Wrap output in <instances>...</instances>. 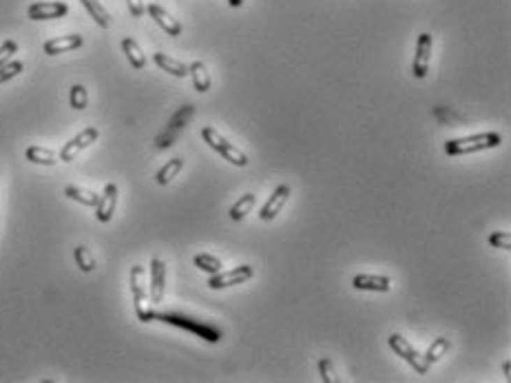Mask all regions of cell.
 I'll use <instances>...</instances> for the list:
<instances>
[{
    "label": "cell",
    "instance_id": "6da1fadb",
    "mask_svg": "<svg viewBox=\"0 0 511 383\" xmlns=\"http://www.w3.org/2000/svg\"><path fill=\"white\" fill-rule=\"evenodd\" d=\"M131 295H133V303H135V315L140 322L149 324L155 319V310H153V303H151V297H149V288H147V271H144V266H133L131 268Z\"/></svg>",
    "mask_w": 511,
    "mask_h": 383
},
{
    "label": "cell",
    "instance_id": "7a4b0ae2",
    "mask_svg": "<svg viewBox=\"0 0 511 383\" xmlns=\"http://www.w3.org/2000/svg\"><path fill=\"white\" fill-rule=\"evenodd\" d=\"M155 319H160L164 324H170V326H179L184 330H191V333L200 335L202 339L211 341V343H217L221 339V328L213 326V324H206V322H200V319H193V317H186V315H179V313H155Z\"/></svg>",
    "mask_w": 511,
    "mask_h": 383
},
{
    "label": "cell",
    "instance_id": "3957f363",
    "mask_svg": "<svg viewBox=\"0 0 511 383\" xmlns=\"http://www.w3.org/2000/svg\"><path fill=\"white\" fill-rule=\"evenodd\" d=\"M501 142H503V137L498 133H478V135H469V137L447 140V142H445V153H447V156H467V153L496 149Z\"/></svg>",
    "mask_w": 511,
    "mask_h": 383
},
{
    "label": "cell",
    "instance_id": "277c9868",
    "mask_svg": "<svg viewBox=\"0 0 511 383\" xmlns=\"http://www.w3.org/2000/svg\"><path fill=\"white\" fill-rule=\"evenodd\" d=\"M202 137H204V142L211 147L213 151H217L221 158L228 160L230 164H235V167H239L244 169L246 164H248V158H246V153H242L235 144H230L228 140L221 135L215 126H204L202 129Z\"/></svg>",
    "mask_w": 511,
    "mask_h": 383
},
{
    "label": "cell",
    "instance_id": "5b68a950",
    "mask_svg": "<svg viewBox=\"0 0 511 383\" xmlns=\"http://www.w3.org/2000/svg\"><path fill=\"white\" fill-rule=\"evenodd\" d=\"M195 116V107L193 105H186V107H182L173 118L168 120L166 124V129L155 137V147L157 149H168V147H173L175 140L182 135V131H184V126L188 124V120Z\"/></svg>",
    "mask_w": 511,
    "mask_h": 383
},
{
    "label": "cell",
    "instance_id": "8992f818",
    "mask_svg": "<svg viewBox=\"0 0 511 383\" xmlns=\"http://www.w3.org/2000/svg\"><path fill=\"white\" fill-rule=\"evenodd\" d=\"M390 348L394 350L399 356H403L405 361H408L418 375H427L429 373V363L425 361V356L418 352L412 343L405 339L403 335H399V333H394V335H390Z\"/></svg>",
    "mask_w": 511,
    "mask_h": 383
},
{
    "label": "cell",
    "instance_id": "52a82bcc",
    "mask_svg": "<svg viewBox=\"0 0 511 383\" xmlns=\"http://www.w3.org/2000/svg\"><path fill=\"white\" fill-rule=\"evenodd\" d=\"M255 277V268L253 266H237V268H232V271H219L215 275L208 277V288H213V290H221V288H230V286H239L244 282H248V279H253Z\"/></svg>",
    "mask_w": 511,
    "mask_h": 383
},
{
    "label": "cell",
    "instance_id": "ba28073f",
    "mask_svg": "<svg viewBox=\"0 0 511 383\" xmlns=\"http://www.w3.org/2000/svg\"><path fill=\"white\" fill-rule=\"evenodd\" d=\"M98 129L96 126H87L84 131H80L75 137H71L67 144H64L62 149H60V160L62 162H73L75 158H77V153H82L87 147H91L98 140Z\"/></svg>",
    "mask_w": 511,
    "mask_h": 383
},
{
    "label": "cell",
    "instance_id": "9c48e42d",
    "mask_svg": "<svg viewBox=\"0 0 511 383\" xmlns=\"http://www.w3.org/2000/svg\"><path fill=\"white\" fill-rule=\"evenodd\" d=\"M431 49H434V38H431V33H421V36H418V40H416V56H414V65H412L414 78L423 80L425 75H427Z\"/></svg>",
    "mask_w": 511,
    "mask_h": 383
},
{
    "label": "cell",
    "instance_id": "30bf717a",
    "mask_svg": "<svg viewBox=\"0 0 511 383\" xmlns=\"http://www.w3.org/2000/svg\"><path fill=\"white\" fill-rule=\"evenodd\" d=\"M290 195H292V188L288 186V184H279L277 188H274V193L270 195V200L264 204V206H261V211H259L261 220H264V222H272L274 217L281 213V209L288 204Z\"/></svg>",
    "mask_w": 511,
    "mask_h": 383
},
{
    "label": "cell",
    "instance_id": "8fae6325",
    "mask_svg": "<svg viewBox=\"0 0 511 383\" xmlns=\"http://www.w3.org/2000/svg\"><path fill=\"white\" fill-rule=\"evenodd\" d=\"M166 292V264L155 257L151 260V286H149V297L151 303H162Z\"/></svg>",
    "mask_w": 511,
    "mask_h": 383
},
{
    "label": "cell",
    "instance_id": "7c38bea8",
    "mask_svg": "<svg viewBox=\"0 0 511 383\" xmlns=\"http://www.w3.org/2000/svg\"><path fill=\"white\" fill-rule=\"evenodd\" d=\"M69 14V5L67 3H31L27 7V16L29 20H56Z\"/></svg>",
    "mask_w": 511,
    "mask_h": 383
},
{
    "label": "cell",
    "instance_id": "4fadbf2b",
    "mask_svg": "<svg viewBox=\"0 0 511 383\" xmlns=\"http://www.w3.org/2000/svg\"><path fill=\"white\" fill-rule=\"evenodd\" d=\"M115 206H117V186L111 182V184L104 186V193L98 200V206H96L98 222H102V224L111 222V217L115 213Z\"/></svg>",
    "mask_w": 511,
    "mask_h": 383
},
{
    "label": "cell",
    "instance_id": "5bb4252c",
    "mask_svg": "<svg viewBox=\"0 0 511 383\" xmlns=\"http://www.w3.org/2000/svg\"><path fill=\"white\" fill-rule=\"evenodd\" d=\"M84 38L77 36V33H71V36H62V38H51V40L45 43V54L47 56H60V54H67V51H73L77 47H82Z\"/></svg>",
    "mask_w": 511,
    "mask_h": 383
},
{
    "label": "cell",
    "instance_id": "9a60e30c",
    "mask_svg": "<svg viewBox=\"0 0 511 383\" xmlns=\"http://www.w3.org/2000/svg\"><path fill=\"white\" fill-rule=\"evenodd\" d=\"M352 286L357 290H372V292H387L392 288V282L390 277L385 275H368V273H361L352 279Z\"/></svg>",
    "mask_w": 511,
    "mask_h": 383
},
{
    "label": "cell",
    "instance_id": "2e32d148",
    "mask_svg": "<svg viewBox=\"0 0 511 383\" xmlns=\"http://www.w3.org/2000/svg\"><path fill=\"white\" fill-rule=\"evenodd\" d=\"M147 11H149L151 18H153L157 24H160V27H162V29H164L168 36H179V33H182V22H179V20H175L173 16H170L164 7H160V5L151 3V5L147 7Z\"/></svg>",
    "mask_w": 511,
    "mask_h": 383
},
{
    "label": "cell",
    "instance_id": "e0dca14e",
    "mask_svg": "<svg viewBox=\"0 0 511 383\" xmlns=\"http://www.w3.org/2000/svg\"><path fill=\"white\" fill-rule=\"evenodd\" d=\"M188 75L193 78V84L200 93L211 91V73H208V67L204 65L202 60H195L193 65H188Z\"/></svg>",
    "mask_w": 511,
    "mask_h": 383
},
{
    "label": "cell",
    "instance_id": "ac0fdd59",
    "mask_svg": "<svg viewBox=\"0 0 511 383\" xmlns=\"http://www.w3.org/2000/svg\"><path fill=\"white\" fill-rule=\"evenodd\" d=\"M153 62L160 69H164L166 73H170V75H175V78H186L188 75V67L184 65V62H179V60H175V58H170V56H166V54H155L153 56Z\"/></svg>",
    "mask_w": 511,
    "mask_h": 383
},
{
    "label": "cell",
    "instance_id": "d6986e66",
    "mask_svg": "<svg viewBox=\"0 0 511 383\" xmlns=\"http://www.w3.org/2000/svg\"><path fill=\"white\" fill-rule=\"evenodd\" d=\"M24 158H27L29 162H34V164H43V167H54V164H58V160H60L56 156V151L38 147V144L27 147V151H24Z\"/></svg>",
    "mask_w": 511,
    "mask_h": 383
},
{
    "label": "cell",
    "instance_id": "ffe728a7",
    "mask_svg": "<svg viewBox=\"0 0 511 383\" xmlns=\"http://www.w3.org/2000/svg\"><path fill=\"white\" fill-rule=\"evenodd\" d=\"M122 51H124V56L128 58L131 67H133V69H144V67H147V56H144L142 47L133 40V38H124V40H122Z\"/></svg>",
    "mask_w": 511,
    "mask_h": 383
},
{
    "label": "cell",
    "instance_id": "44dd1931",
    "mask_svg": "<svg viewBox=\"0 0 511 383\" xmlns=\"http://www.w3.org/2000/svg\"><path fill=\"white\" fill-rule=\"evenodd\" d=\"M80 3L84 5V9L89 11V16L94 18L102 29L111 27V14L107 11V7L100 3V0H80Z\"/></svg>",
    "mask_w": 511,
    "mask_h": 383
},
{
    "label": "cell",
    "instance_id": "7402d4cb",
    "mask_svg": "<svg viewBox=\"0 0 511 383\" xmlns=\"http://www.w3.org/2000/svg\"><path fill=\"white\" fill-rule=\"evenodd\" d=\"M184 169V160L182 158H173L168 164H164V167L157 171V175H155V182L160 184V186H168L170 182L175 180L177 177V173Z\"/></svg>",
    "mask_w": 511,
    "mask_h": 383
},
{
    "label": "cell",
    "instance_id": "603a6c76",
    "mask_svg": "<svg viewBox=\"0 0 511 383\" xmlns=\"http://www.w3.org/2000/svg\"><path fill=\"white\" fill-rule=\"evenodd\" d=\"M64 195H67L69 200H73V202H80V204H84V206H98V200H100V195L98 193H94V190H87V188H80V186H67L64 188Z\"/></svg>",
    "mask_w": 511,
    "mask_h": 383
},
{
    "label": "cell",
    "instance_id": "cb8c5ba5",
    "mask_svg": "<svg viewBox=\"0 0 511 383\" xmlns=\"http://www.w3.org/2000/svg\"><path fill=\"white\" fill-rule=\"evenodd\" d=\"M193 262H195V266H198L202 273H208V275H215V273L221 271V268H224L221 260L215 257V255H211V253H198L193 257Z\"/></svg>",
    "mask_w": 511,
    "mask_h": 383
},
{
    "label": "cell",
    "instance_id": "d4e9b609",
    "mask_svg": "<svg viewBox=\"0 0 511 383\" xmlns=\"http://www.w3.org/2000/svg\"><path fill=\"white\" fill-rule=\"evenodd\" d=\"M255 202H257V197H255L253 193H246L244 197H239L237 202L232 204V209H230V220H232V222H242L244 217L253 211Z\"/></svg>",
    "mask_w": 511,
    "mask_h": 383
},
{
    "label": "cell",
    "instance_id": "484cf974",
    "mask_svg": "<svg viewBox=\"0 0 511 383\" xmlns=\"http://www.w3.org/2000/svg\"><path fill=\"white\" fill-rule=\"evenodd\" d=\"M73 260H75L77 268H80L82 273H94L96 271V260H94V255H91V250L87 246H77L73 250Z\"/></svg>",
    "mask_w": 511,
    "mask_h": 383
},
{
    "label": "cell",
    "instance_id": "4316f807",
    "mask_svg": "<svg viewBox=\"0 0 511 383\" xmlns=\"http://www.w3.org/2000/svg\"><path fill=\"white\" fill-rule=\"evenodd\" d=\"M452 348V343H450V339H445V337H438V339H434V343H431L429 346V350L423 354L425 356V361L431 366V363H436L440 356H445V352H447Z\"/></svg>",
    "mask_w": 511,
    "mask_h": 383
},
{
    "label": "cell",
    "instance_id": "83f0119b",
    "mask_svg": "<svg viewBox=\"0 0 511 383\" xmlns=\"http://www.w3.org/2000/svg\"><path fill=\"white\" fill-rule=\"evenodd\" d=\"M69 100H71V107L75 111H82L87 109L89 105V93H87V89L82 84H73L71 87V93H69Z\"/></svg>",
    "mask_w": 511,
    "mask_h": 383
},
{
    "label": "cell",
    "instance_id": "f1b7e54d",
    "mask_svg": "<svg viewBox=\"0 0 511 383\" xmlns=\"http://www.w3.org/2000/svg\"><path fill=\"white\" fill-rule=\"evenodd\" d=\"M22 69H24V65H22L20 60H9V62H5V65L0 67V84L9 82L11 78H16L18 73H22Z\"/></svg>",
    "mask_w": 511,
    "mask_h": 383
},
{
    "label": "cell",
    "instance_id": "f546056e",
    "mask_svg": "<svg viewBox=\"0 0 511 383\" xmlns=\"http://www.w3.org/2000/svg\"><path fill=\"white\" fill-rule=\"evenodd\" d=\"M319 375H321V381L323 383H336V375H334V366L332 361L327 359V356H321L319 359Z\"/></svg>",
    "mask_w": 511,
    "mask_h": 383
},
{
    "label": "cell",
    "instance_id": "4dcf8cb0",
    "mask_svg": "<svg viewBox=\"0 0 511 383\" xmlns=\"http://www.w3.org/2000/svg\"><path fill=\"white\" fill-rule=\"evenodd\" d=\"M489 244L494 248H503V250H511V235L509 233H503V231H496L489 235Z\"/></svg>",
    "mask_w": 511,
    "mask_h": 383
},
{
    "label": "cell",
    "instance_id": "1f68e13d",
    "mask_svg": "<svg viewBox=\"0 0 511 383\" xmlns=\"http://www.w3.org/2000/svg\"><path fill=\"white\" fill-rule=\"evenodd\" d=\"M18 54V43L16 40H5L3 47H0V67L5 65V62L11 60V56Z\"/></svg>",
    "mask_w": 511,
    "mask_h": 383
},
{
    "label": "cell",
    "instance_id": "d6a6232c",
    "mask_svg": "<svg viewBox=\"0 0 511 383\" xmlns=\"http://www.w3.org/2000/svg\"><path fill=\"white\" fill-rule=\"evenodd\" d=\"M126 5H128V11L135 18L144 16V11H147V5H144V0H126Z\"/></svg>",
    "mask_w": 511,
    "mask_h": 383
},
{
    "label": "cell",
    "instance_id": "836d02e7",
    "mask_svg": "<svg viewBox=\"0 0 511 383\" xmlns=\"http://www.w3.org/2000/svg\"><path fill=\"white\" fill-rule=\"evenodd\" d=\"M228 5L232 9H239V7H244V0H228Z\"/></svg>",
    "mask_w": 511,
    "mask_h": 383
},
{
    "label": "cell",
    "instance_id": "e575fe53",
    "mask_svg": "<svg viewBox=\"0 0 511 383\" xmlns=\"http://www.w3.org/2000/svg\"><path fill=\"white\" fill-rule=\"evenodd\" d=\"M503 373H505V377H509V373H511V363H509V361H505V366H503Z\"/></svg>",
    "mask_w": 511,
    "mask_h": 383
}]
</instances>
